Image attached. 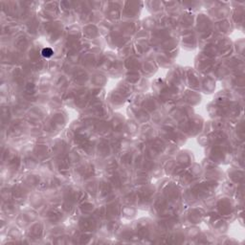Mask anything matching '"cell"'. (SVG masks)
I'll list each match as a JSON object with an SVG mask.
<instances>
[{
	"mask_svg": "<svg viewBox=\"0 0 245 245\" xmlns=\"http://www.w3.org/2000/svg\"><path fill=\"white\" fill-rule=\"evenodd\" d=\"M41 56L45 58H50L53 57V55H54V50H53L52 48L50 47H46V48H43L41 50Z\"/></svg>",
	"mask_w": 245,
	"mask_h": 245,
	"instance_id": "6da1fadb",
	"label": "cell"
}]
</instances>
